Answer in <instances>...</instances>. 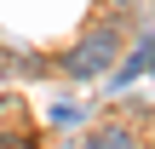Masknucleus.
I'll use <instances>...</instances> for the list:
<instances>
[{"mask_svg":"<svg viewBox=\"0 0 155 149\" xmlns=\"http://www.w3.org/2000/svg\"><path fill=\"white\" fill-rule=\"evenodd\" d=\"M109 6H115V11H132V6H138V0H109Z\"/></svg>","mask_w":155,"mask_h":149,"instance_id":"obj_4","label":"nucleus"},{"mask_svg":"<svg viewBox=\"0 0 155 149\" xmlns=\"http://www.w3.org/2000/svg\"><path fill=\"white\" fill-rule=\"evenodd\" d=\"M150 63H155V40H150V34H144V40H138V52H132V57L121 63V75H115V80L127 86V80H138V75H144Z\"/></svg>","mask_w":155,"mask_h":149,"instance_id":"obj_2","label":"nucleus"},{"mask_svg":"<svg viewBox=\"0 0 155 149\" xmlns=\"http://www.w3.org/2000/svg\"><path fill=\"white\" fill-rule=\"evenodd\" d=\"M150 69H155V63H150Z\"/></svg>","mask_w":155,"mask_h":149,"instance_id":"obj_5","label":"nucleus"},{"mask_svg":"<svg viewBox=\"0 0 155 149\" xmlns=\"http://www.w3.org/2000/svg\"><path fill=\"white\" fill-rule=\"evenodd\" d=\"M121 23H92L69 52H58V69L69 75V80H104V75H115V63H121Z\"/></svg>","mask_w":155,"mask_h":149,"instance_id":"obj_1","label":"nucleus"},{"mask_svg":"<svg viewBox=\"0 0 155 149\" xmlns=\"http://www.w3.org/2000/svg\"><path fill=\"white\" fill-rule=\"evenodd\" d=\"M92 144H104V149H132V144H138V132L115 121V126H92Z\"/></svg>","mask_w":155,"mask_h":149,"instance_id":"obj_3","label":"nucleus"}]
</instances>
